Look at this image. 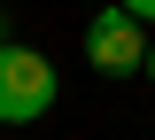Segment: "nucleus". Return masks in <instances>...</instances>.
<instances>
[{
    "mask_svg": "<svg viewBox=\"0 0 155 140\" xmlns=\"http://www.w3.org/2000/svg\"><path fill=\"white\" fill-rule=\"evenodd\" d=\"M54 94H62L54 62L39 55V47L0 39V125H39L47 109H54Z\"/></svg>",
    "mask_w": 155,
    "mask_h": 140,
    "instance_id": "1",
    "label": "nucleus"
},
{
    "mask_svg": "<svg viewBox=\"0 0 155 140\" xmlns=\"http://www.w3.org/2000/svg\"><path fill=\"white\" fill-rule=\"evenodd\" d=\"M85 62H93L101 78H140V62H147V23L124 16V8H101L85 23Z\"/></svg>",
    "mask_w": 155,
    "mask_h": 140,
    "instance_id": "2",
    "label": "nucleus"
},
{
    "mask_svg": "<svg viewBox=\"0 0 155 140\" xmlns=\"http://www.w3.org/2000/svg\"><path fill=\"white\" fill-rule=\"evenodd\" d=\"M124 16H140V23H155V0H116Z\"/></svg>",
    "mask_w": 155,
    "mask_h": 140,
    "instance_id": "3",
    "label": "nucleus"
},
{
    "mask_svg": "<svg viewBox=\"0 0 155 140\" xmlns=\"http://www.w3.org/2000/svg\"><path fill=\"white\" fill-rule=\"evenodd\" d=\"M140 78H147V86H155V39H147V62H140Z\"/></svg>",
    "mask_w": 155,
    "mask_h": 140,
    "instance_id": "4",
    "label": "nucleus"
},
{
    "mask_svg": "<svg viewBox=\"0 0 155 140\" xmlns=\"http://www.w3.org/2000/svg\"><path fill=\"white\" fill-rule=\"evenodd\" d=\"M0 39H8V16H0Z\"/></svg>",
    "mask_w": 155,
    "mask_h": 140,
    "instance_id": "5",
    "label": "nucleus"
}]
</instances>
